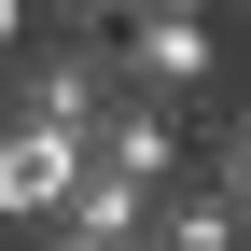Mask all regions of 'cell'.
<instances>
[{"label": "cell", "mask_w": 251, "mask_h": 251, "mask_svg": "<svg viewBox=\"0 0 251 251\" xmlns=\"http://www.w3.org/2000/svg\"><path fill=\"white\" fill-rule=\"evenodd\" d=\"M14 251H70V237H14Z\"/></svg>", "instance_id": "obj_7"}, {"label": "cell", "mask_w": 251, "mask_h": 251, "mask_svg": "<svg viewBox=\"0 0 251 251\" xmlns=\"http://www.w3.org/2000/svg\"><path fill=\"white\" fill-rule=\"evenodd\" d=\"M98 112H112L98 42H28V56H0V126H42V140L84 153V126H98Z\"/></svg>", "instance_id": "obj_2"}, {"label": "cell", "mask_w": 251, "mask_h": 251, "mask_svg": "<svg viewBox=\"0 0 251 251\" xmlns=\"http://www.w3.org/2000/svg\"><path fill=\"white\" fill-rule=\"evenodd\" d=\"M98 70H112V98H140V112H168V98H196V84L224 70V28H209L196 0H140V14H112V42H98Z\"/></svg>", "instance_id": "obj_1"}, {"label": "cell", "mask_w": 251, "mask_h": 251, "mask_svg": "<svg viewBox=\"0 0 251 251\" xmlns=\"http://www.w3.org/2000/svg\"><path fill=\"white\" fill-rule=\"evenodd\" d=\"M140 251H237V209L209 196V181H168V196L140 209Z\"/></svg>", "instance_id": "obj_5"}, {"label": "cell", "mask_w": 251, "mask_h": 251, "mask_svg": "<svg viewBox=\"0 0 251 251\" xmlns=\"http://www.w3.org/2000/svg\"><path fill=\"white\" fill-rule=\"evenodd\" d=\"M181 181H209V196H224L237 224H251V112H224L209 140H181Z\"/></svg>", "instance_id": "obj_6"}, {"label": "cell", "mask_w": 251, "mask_h": 251, "mask_svg": "<svg viewBox=\"0 0 251 251\" xmlns=\"http://www.w3.org/2000/svg\"><path fill=\"white\" fill-rule=\"evenodd\" d=\"M70 140H42V126H0V237H42L56 209H70Z\"/></svg>", "instance_id": "obj_3"}, {"label": "cell", "mask_w": 251, "mask_h": 251, "mask_svg": "<svg viewBox=\"0 0 251 251\" xmlns=\"http://www.w3.org/2000/svg\"><path fill=\"white\" fill-rule=\"evenodd\" d=\"M237 251H251V224H237Z\"/></svg>", "instance_id": "obj_8"}, {"label": "cell", "mask_w": 251, "mask_h": 251, "mask_svg": "<svg viewBox=\"0 0 251 251\" xmlns=\"http://www.w3.org/2000/svg\"><path fill=\"white\" fill-rule=\"evenodd\" d=\"M84 168H112L126 196H168V181H181V126L140 112V98H112L98 126H84Z\"/></svg>", "instance_id": "obj_4"}]
</instances>
